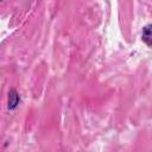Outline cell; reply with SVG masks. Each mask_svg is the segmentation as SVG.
<instances>
[{"label":"cell","mask_w":152,"mask_h":152,"mask_svg":"<svg viewBox=\"0 0 152 152\" xmlns=\"http://www.w3.org/2000/svg\"><path fill=\"white\" fill-rule=\"evenodd\" d=\"M18 103H19V95L17 94V91L14 89H12L10 91V96H8V108L14 109Z\"/></svg>","instance_id":"cell-1"},{"label":"cell","mask_w":152,"mask_h":152,"mask_svg":"<svg viewBox=\"0 0 152 152\" xmlns=\"http://www.w3.org/2000/svg\"><path fill=\"white\" fill-rule=\"evenodd\" d=\"M142 40L148 45L151 46V25H147L144 30H142Z\"/></svg>","instance_id":"cell-2"},{"label":"cell","mask_w":152,"mask_h":152,"mask_svg":"<svg viewBox=\"0 0 152 152\" xmlns=\"http://www.w3.org/2000/svg\"><path fill=\"white\" fill-rule=\"evenodd\" d=\"M0 1H2V0H0Z\"/></svg>","instance_id":"cell-3"}]
</instances>
